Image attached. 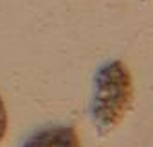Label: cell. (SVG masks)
Listing matches in <instances>:
<instances>
[{
    "label": "cell",
    "mask_w": 153,
    "mask_h": 147,
    "mask_svg": "<svg viewBox=\"0 0 153 147\" xmlns=\"http://www.w3.org/2000/svg\"><path fill=\"white\" fill-rule=\"evenodd\" d=\"M6 135H7V110L2 97H0V143L6 138Z\"/></svg>",
    "instance_id": "obj_3"
},
{
    "label": "cell",
    "mask_w": 153,
    "mask_h": 147,
    "mask_svg": "<svg viewBox=\"0 0 153 147\" xmlns=\"http://www.w3.org/2000/svg\"><path fill=\"white\" fill-rule=\"evenodd\" d=\"M133 99V81L123 61L105 63L94 77L92 118L101 135L121 124Z\"/></svg>",
    "instance_id": "obj_1"
},
{
    "label": "cell",
    "mask_w": 153,
    "mask_h": 147,
    "mask_svg": "<svg viewBox=\"0 0 153 147\" xmlns=\"http://www.w3.org/2000/svg\"><path fill=\"white\" fill-rule=\"evenodd\" d=\"M24 147H81V143L74 127L54 126L34 133Z\"/></svg>",
    "instance_id": "obj_2"
}]
</instances>
